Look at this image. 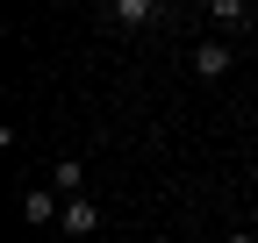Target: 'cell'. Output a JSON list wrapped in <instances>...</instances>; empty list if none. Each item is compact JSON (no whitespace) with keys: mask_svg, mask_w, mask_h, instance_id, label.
Wrapping results in <instances>:
<instances>
[{"mask_svg":"<svg viewBox=\"0 0 258 243\" xmlns=\"http://www.w3.org/2000/svg\"><path fill=\"white\" fill-rule=\"evenodd\" d=\"M251 29H258V22H251Z\"/></svg>","mask_w":258,"mask_h":243,"instance_id":"9c48e42d","label":"cell"},{"mask_svg":"<svg viewBox=\"0 0 258 243\" xmlns=\"http://www.w3.org/2000/svg\"><path fill=\"white\" fill-rule=\"evenodd\" d=\"M57 215H64V200H57V186H50V193H22V222H29V229H50Z\"/></svg>","mask_w":258,"mask_h":243,"instance_id":"7a4b0ae2","label":"cell"},{"mask_svg":"<svg viewBox=\"0 0 258 243\" xmlns=\"http://www.w3.org/2000/svg\"><path fill=\"white\" fill-rule=\"evenodd\" d=\"M230 65H237V50H230V43H201V50H194V79H222Z\"/></svg>","mask_w":258,"mask_h":243,"instance_id":"3957f363","label":"cell"},{"mask_svg":"<svg viewBox=\"0 0 258 243\" xmlns=\"http://www.w3.org/2000/svg\"><path fill=\"white\" fill-rule=\"evenodd\" d=\"M50 186H57L64 200H79V193H86V165H79V158H57V172H50Z\"/></svg>","mask_w":258,"mask_h":243,"instance_id":"277c9868","label":"cell"},{"mask_svg":"<svg viewBox=\"0 0 258 243\" xmlns=\"http://www.w3.org/2000/svg\"><path fill=\"white\" fill-rule=\"evenodd\" d=\"M101 243H115V236H101Z\"/></svg>","mask_w":258,"mask_h":243,"instance_id":"ba28073f","label":"cell"},{"mask_svg":"<svg viewBox=\"0 0 258 243\" xmlns=\"http://www.w3.org/2000/svg\"><path fill=\"white\" fill-rule=\"evenodd\" d=\"M57 229H64V243H101V207H93L86 193H79V200H64Z\"/></svg>","mask_w":258,"mask_h":243,"instance_id":"6da1fadb","label":"cell"},{"mask_svg":"<svg viewBox=\"0 0 258 243\" xmlns=\"http://www.w3.org/2000/svg\"><path fill=\"white\" fill-rule=\"evenodd\" d=\"M158 15V0H115V8H108V22H122V29H144Z\"/></svg>","mask_w":258,"mask_h":243,"instance_id":"5b68a950","label":"cell"},{"mask_svg":"<svg viewBox=\"0 0 258 243\" xmlns=\"http://www.w3.org/2000/svg\"><path fill=\"white\" fill-rule=\"evenodd\" d=\"M230 243H258V236H251V229H230Z\"/></svg>","mask_w":258,"mask_h":243,"instance_id":"52a82bcc","label":"cell"},{"mask_svg":"<svg viewBox=\"0 0 258 243\" xmlns=\"http://www.w3.org/2000/svg\"><path fill=\"white\" fill-rule=\"evenodd\" d=\"M208 15L230 22V29H237V22H258V15H244V0H208Z\"/></svg>","mask_w":258,"mask_h":243,"instance_id":"8992f818","label":"cell"}]
</instances>
